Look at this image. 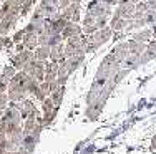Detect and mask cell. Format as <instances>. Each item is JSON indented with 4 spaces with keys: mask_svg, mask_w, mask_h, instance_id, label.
<instances>
[{
    "mask_svg": "<svg viewBox=\"0 0 156 154\" xmlns=\"http://www.w3.org/2000/svg\"><path fill=\"white\" fill-rule=\"evenodd\" d=\"M23 35H25V30L22 28V30H18L15 35L12 36V40H13V43H20L22 40H23Z\"/></svg>",
    "mask_w": 156,
    "mask_h": 154,
    "instance_id": "cell-22",
    "label": "cell"
},
{
    "mask_svg": "<svg viewBox=\"0 0 156 154\" xmlns=\"http://www.w3.org/2000/svg\"><path fill=\"white\" fill-rule=\"evenodd\" d=\"M80 10V3H70L66 9H63V10H60V13H62V17L63 18H66V20H70L72 18V15L75 12H78Z\"/></svg>",
    "mask_w": 156,
    "mask_h": 154,
    "instance_id": "cell-15",
    "label": "cell"
},
{
    "mask_svg": "<svg viewBox=\"0 0 156 154\" xmlns=\"http://www.w3.org/2000/svg\"><path fill=\"white\" fill-rule=\"evenodd\" d=\"M18 109H20V116L22 119H27V118H32V116H38V111H37L35 104L25 98L23 101H22V104L18 106Z\"/></svg>",
    "mask_w": 156,
    "mask_h": 154,
    "instance_id": "cell-3",
    "label": "cell"
},
{
    "mask_svg": "<svg viewBox=\"0 0 156 154\" xmlns=\"http://www.w3.org/2000/svg\"><path fill=\"white\" fill-rule=\"evenodd\" d=\"M33 50H23V51H18L17 55H13L12 58H10V65H13V67L17 68V71H20V70H23V67L28 63L30 60H33Z\"/></svg>",
    "mask_w": 156,
    "mask_h": 154,
    "instance_id": "cell-2",
    "label": "cell"
},
{
    "mask_svg": "<svg viewBox=\"0 0 156 154\" xmlns=\"http://www.w3.org/2000/svg\"><path fill=\"white\" fill-rule=\"evenodd\" d=\"M0 154H13V151H9V149H0Z\"/></svg>",
    "mask_w": 156,
    "mask_h": 154,
    "instance_id": "cell-27",
    "label": "cell"
},
{
    "mask_svg": "<svg viewBox=\"0 0 156 154\" xmlns=\"http://www.w3.org/2000/svg\"><path fill=\"white\" fill-rule=\"evenodd\" d=\"M9 83H10L9 78H5L3 75H0V94L7 93V90H9Z\"/></svg>",
    "mask_w": 156,
    "mask_h": 154,
    "instance_id": "cell-19",
    "label": "cell"
},
{
    "mask_svg": "<svg viewBox=\"0 0 156 154\" xmlns=\"http://www.w3.org/2000/svg\"><path fill=\"white\" fill-rule=\"evenodd\" d=\"M7 104H9V96H7V93H2L0 94V111H3Z\"/></svg>",
    "mask_w": 156,
    "mask_h": 154,
    "instance_id": "cell-21",
    "label": "cell"
},
{
    "mask_svg": "<svg viewBox=\"0 0 156 154\" xmlns=\"http://www.w3.org/2000/svg\"><path fill=\"white\" fill-rule=\"evenodd\" d=\"M33 56H35V60L47 61L48 58H50V46L48 45H38L33 50Z\"/></svg>",
    "mask_w": 156,
    "mask_h": 154,
    "instance_id": "cell-10",
    "label": "cell"
},
{
    "mask_svg": "<svg viewBox=\"0 0 156 154\" xmlns=\"http://www.w3.org/2000/svg\"><path fill=\"white\" fill-rule=\"evenodd\" d=\"M12 45H13V40H10V38H7V36H2V35H0V50L10 48Z\"/></svg>",
    "mask_w": 156,
    "mask_h": 154,
    "instance_id": "cell-20",
    "label": "cell"
},
{
    "mask_svg": "<svg viewBox=\"0 0 156 154\" xmlns=\"http://www.w3.org/2000/svg\"><path fill=\"white\" fill-rule=\"evenodd\" d=\"M13 154H30V152H28L27 149H23V148H22V146H20V148H18L17 151H13Z\"/></svg>",
    "mask_w": 156,
    "mask_h": 154,
    "instance_id": "cell-26",
    "label": "cell"
},
{
    "mask_svg": "<svg viewBox=\"0 0 156 154\" xmlns=\"http://www.w3.org/2000/svg\"><path fill=\"white\" fill-rule=\"evenodd\" d=\"M81 0H72V3H80Z\"/></svg>",
    "mask_w": 156,
    "mask_h": 154,
    "instance_id": "cell-29",
    "label": "cell"
},
{
    "mask_svg": "<svg viewBox=\"0 0 156 154\" xmlns=\"http://www.w3.org/2000/svg\"><path fill=\"white\" fill-rule=\"evenodd\" d=\"M0 2H5V0H0Z\"/></svg>",
    "mask_w": 156,
    "mask_h": 154,
    "instance_id": "cell-30",
    "label": "cell"
},
{
    "mask_svg": "<svg viewBox=\"0 0 156 154\" xmlns=\"http://www.w3.org/2000/svg\"><path fill=\"white\" fill-rule=\"evenodd\" d=\"M22 43H23L25 50H35L37 46H38V35H37L35 32H25Z\"/></svg>",
    "mask_w": 156,
    "mask_h": 154,
    "instance_id": "cell-9",
    "label": "cell"
},
{
    "mask_svg": "<svg viewBox=\"0 0 156 154\" xmlns=\"http://www.w3.org/2000/svg\"><path fill=\"white\" fill-rule=\"evenodd\" d=\"M100 46L96 45V42L93 40V36L88 35V36H83V51L85 53H95Z\"/></svg>",
    "mask_w": 156,
    "mask_h": 154,
    "instance_id": "cell-12",
    "label": "cell"
},
{
    "mask_svg": "<svg viewBox=\"0 0 156 154\" xmlns=\"http://www.w3.org/2000/svg\"><path fill=\"white\" fill-rule=\"evenodd\" d=\"M153 36V30L151 28H144L143 32H138V33H135L133 35V40H136V42H141V43H144V42H150V38Z\"/></svg>",
    "mask_w": 156,
    "mask_h": 154,
    "instance_id": "cell-13",
    "label": "cell"
},
{
    "mask_svg": "<svg viewBox=\"0 0 156 154\" xmlns=\"http://www.w3.org/2000/svg\"><path fill=\"white\" fill-rule=\"evenodd\" d=\"M148 7H150V10H156V0H146Z\"/></svg>",
    "mask_w": 156,
    "mask_h": 154,
    "instance_id": "cell-25",
    "label": "cell"
},
{
    "mask_svg": "<svg viewBox=\"0 0 156 154\" xmlns=\"http://www.w3.org/2000/svg\"><path fill=\"white\" fill-rule=\"evenodd\" d=\"M57 76H58V63H55V61H45V80L43 81L51 83L57 80Z\"/></svg>",
    "mask_w": 156,
    "mask_h": 154,
    "instance_id": "cell-7",
    "label": "cell"
},
{
    "mask_svg": "<svg viewBox=\"0 0 156 154\" xmlns=\"http://www.w3.org/2000/svg\"><path fill=\"white\" fill-rule=\"evenodd\" d=\"M70 3H72V0H58V9L63 10V9H66Z\"/></svg>",
    "mask_w": 156,
    "mask_h": 154,
    "instance_id": "cell-24",
    "label": "cell"
},
{
    "mask_svg": "<svg viewBox=\"0 0 156 154\" xmlns=\"http://www.w3.org/2000/svg\"><path fill=\"white\" fill-rule=\"evenodd\" d=\"M95 20H96V18L93 15L87 13V17H85V20H83V25H85V27H88V25H95Z\"/></svg>",
    "mask_w": 156,
    "mask_h": 154,
    "instance_id": "cell-23",
    "label": "cell"
},
{
    "mask_svg": "<svg viewBox=\"0 0 156 154\" xmlns=\"http://www.w3.org/2000/svg\"><path fill=\"white\" fill-rule=\"evenodd\" d=\"M111 35H113L111 27H103V28H100V30H96L91 36H93V40L96 42V45L101 46V45H105V43L111 38Z\"/></svg>",
    "mask_w": 156,
    "mask_h": 154,
    "instance_id": "cell-5",
    "label": "cell"
},
{
    "mask_svg": "<svg viewBox=\"0 0 156 154\" xmlns=\"http://www.w3.org/2000/svg\"><path fill=\"white\" fill-rule=\"evenodd\" d=\"M18 18H20L18 15H10V17H5V18H0V35L2 36L9 35V32L17 25Z\"/></svg>",
    "mask_w": 156,
    "mask_h": 154,
    "instance_id": "cell-4",
    "label": "cell"
},
{
    "mask_svg": "<svg viewBox=\"0 0 156 154\" xmlns=\"http://www.w3.org/2000/svg\"><path fill=\"white\" fill-rule=\"evenodd\" d=\"M144 23H156V10H148L143 17Z\"/></svg>",
    "mask_w": 156,
    "mask_h": 154,
    "instance_id": "cell-17",
    "label": "cell"
},
{
    "mask_svg": "<svg viewBox=\"0 0 156 154\" xmlns=\"http://www.w3.org/2000/svg\"><path fill=\"white\" fill-rule=\"evenodd\" d=\"M23 71L27 73V75L33 76L37 81L42 83L43 80H45V61H40V60H35V58H33V60H30L23 67Z\"/></svg>",
    "mask_w": 156,
    "mask_h": 154,
    "instance_id": "cell-1",
    "label": "cell"
},
{
    "mask_svg": "<svg viewBox=\"0 0 156 154\" xmlns=\"http://www.w3.org/2000/svg\"><path fill=\"white\" fill-rule=\"evenodd\" d=\"M63 94H65V85L60 86V88H57V90H55L53 93L50 94V98H51V101H53V104H55V106H60V104H62Z\"/></svg>",
    "mask_w": 156,
    "mask_h": 154,
    "instance_id": "cell-14",
    "label": "cell"
},
{
    "mask_svg": "<svg viewBox=\"0 0 156 154\" xmlns=\"http://www.w3.org/2000/svg\"><path fill=\"white\" fill-rule=\"evenodd\" d=\"M81 32H83V28H81L78 23H75V22H68V23L65 25V28L62 30V38H66V40H68L70 36L80 35Z\"/></svg>",
    "mask_w": 156,
    "mask_h": 154,
    "instance_id": "cell-8",
    "label": "cell"
},
{
    "mask_svg": "<svg viewBox=\"0 0 156 154\" xmlns=\"http://www.w3.org/2000/svg\"><path fill=\"white\" fill-rule=\"evenodd\" d=\"M65 60L66 58H65V45H63V42L55 45V46H50V61L62 63Z\"/></svg>",
    "mask_w": 156,
    "mask_h": 154,
    "instance_id": "cell-6",
    "label": "cell"
},
{
    "mask_svg": "<svg viewBox=\"0 0 156 154\" xmlns=\"http://www.w3.org/2000/svg\"><path fill=\"white\" fill-rule=\"evenodd\" d=\"M48 2H51L53 5H57V7H58V0H48Z\"/></svg>",
    "mask_w": 156,
    "mask_h": 154,
    "instance_id": "cell-28",
    "label": "cell"
},
{
    "mask_svg": "<svg viewBox=\"0 0 156 154\" xmlns=\"http://www.w3.org/2000/svg\"><path fill=\"white\" fill-rule=\"evenodd\" d=\"M15 73H17V68L15 67H13V65H7V67L5 68H3V71H2V75L3 76H5V78H12V76L13 75H15Z\"/></svg>",
    "mask_w": 156,
    "mask_h": 154,
    "instance_id": "cell-18",
    "label": "cell"
},
{
    "mask_svg": "<svg viewBox=\"0 0 156 154\" xmlns=\"http://www.w3.org/2000/svg\"><path fill=\"white\" fill-rule=\"evenodd\" d=\"M35 2H37V0H35Z\"/></svg>",
    "mask_w": 156,
    "mask_h": 154,
    "instance_id": "cell-31",
    "label": "cell"
},
{
    "mask_svg": "<svg viewBox=\"0 0 156 154\" xmlns=\"http://www.w3.org/2000/svg\"><path fill=\"white\" fill-rule=\"evenodd\" d=\"M146 48V45L141 42H136V40H129L128 42V53L129 55H141Z\"/></svg>",
    "mask_w": 156,
    "mask_h": 154,
    "instance_id": "cell-11",
    "label": "cell"
},
{
    "mask_svg": "<svg viewBox=\"0 0 156 154\" xmlns=\"http://www.w3.org/2000/svg\"><path fill=\"white\" fill-rule=\"evenodd\" d=\"M35 5V0H23L20 5V17H27Z\"/></svg>",
    "mask_w": 156,
    "mask_h": 154,
    "instance_id": "cell-16",
    "label": "cell"
}]
</instances>
